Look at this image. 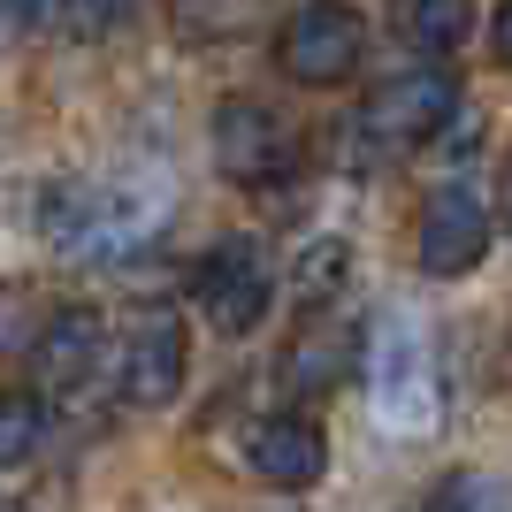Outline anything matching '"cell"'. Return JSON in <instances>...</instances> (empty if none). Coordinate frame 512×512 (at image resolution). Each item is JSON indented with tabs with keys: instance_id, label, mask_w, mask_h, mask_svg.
Here are the masks:
<instances>
[{
	"instance_id": "obj_1",
	"label": "cell",
	"mask_w": 512,
	"mask_h": 512,
	"mask_svg": "<svg viewBox=\"0 0 512 512\" xmlns=\"http://www.w3.org/2000/svg\"><path fill=\"white\" fill-rule=\"evenodd\" d=\"M161 230H169V199L138 192V184H54V192H39V237L85 268L146 260Z\"/></svg>"
},
{
	"instance_id": "obj_2",
	"label": "cell",
	"mask_w": 512,
	"mask_h": 512,
	"mask_svg": "<svg viewBox=\"0 0 512 512\" xmlns=\"http://www.w3.org/2000/svg\"><path fill=\"white\" fill-rule=\"evenodd\" d=\"M214 169L245 192H276L299 169V130L268 100H222L214 107Z\"/></svg>"
},
{
	"instance_id": "obj_3",
	"label": "cell",
	"mask_w": 512,
	"mask_h": 512,
	"mask_svg": "<svg viewBox=\"0 0 512 512\" xmlns=\"http://www.w3.org/2000/svg\"><path fill=\"white\" fill-rule=\"evenodd\" d=\"M451 115H459V77L451 69H406V77H383L360 100V138L383 153H406V146H428Z\"/></svg>"
},
{
	"instance_id": "obj_4",
	"label": "cell",
	"mask_w": 512,
	"mask_h": 512,
	"mask_svg": "<svg viewBox=\"0 0 512 512\" xmlns=\"http://www.w3.org/2000/svg\"><path fill=\"white\" fill-rule=\"evenodd\" d=\"M367 398H375V421L398 436L436 428V360L413 321H383V337L367 352Z\"/></svg>"
},
{
	"instance_id": "obj_5",
	"label": "cell",
	"mask_w": 512,
	"mask_h": 512,
	"mask_svg": "<svg viewBox=\"0 0 512 512\" xmlns=\"http://www.w3.org/2000/svg\"><path fill=\"white\" fill-rule=\"evenodd\" d=\"M192 299H199V314H207L222 337H253L260 321H268V306H276L268 253H260L253 237H230V245H214V253L199 260V276H192Z\"/></svg>"
},
{
	"instance_id": "obj_6",
	"label": "cell",
	"mask_w": 512,
	"mask_h": 512,
	"mask_svg": "<svg viewBox=\"0 0 512 512\" xmlns=\"http://www.w3.org/2000/svg\"><path fill=\"white\" fill-rule=\"evenodd\" d=\"M184 367H192V337H184V321L176 306H146V314H130L123 329V360H115V390H123V406H169L176 390H184Z\"/></svg>"
},
{
	"instance_id": "obj_7",
	"label": "cell",
	"mask_w": 512,
	"mask_h": 512,
	"mask_svg": "<svg viewBox=\"0 0 512 512\" xmlns=\"http://www.w3.org/2000/svg\"><path fill=\"white\" fill-rule=\"evenodd\" d=\"M490 253V199L467 192V184H436L421 199V222H413V260L421 276H467Z\"/></svg>"
},
{
	"instance_id": "obj_8",
	"label": "cell",
	"mask_w": 512,
	"mask_h": 512,
	"mask_svg": "<svg viewBox=\"0 0 512 512\" xmlns=\"http://www.w3.org/2000/svg\"><path fill=\"white\" fill-rule=\"evenodd\" d=\"M276 62L291 85H344L352 62H360V16L344 8V0H314L291 16V31L276 39Z\"/></svg>"
},
{
	"instance_id": "obj_9",
	"label": "cell",
	"mask_w": 512,
	"mask_h": 512,
	"mask_svg": "<svg viewBox=\"0 0 512 512\" xmlns=\"http://www.w3.org/2000/svg\"><path fill=\"white\" fill-rule=\"evenodd\" d=\"M107 360V321L92 306H54L39 321V337H31V375H39L46 398H69V390H85Z\"/></svg>"
},
{
	"instance_id": "obj_10",
	"label": "cell",
	"mask_w": 512,
	"mask_h": 512,
	"mask_svg": "<svg viewBox=\"0 0 512 512\" xmlns=\"http://www.w3.org/2000/svg\"><path fill=\"white\" fill-rule=\"evenodd\" d=\"M245 467H253L268 490H314L321 467H329V436H321L314 413H268V421L245 436Z\"/></svg>"
},
{
	"instance_id": "obj_11",
	"label": "cell",
	"mask_w": 512,
	"mask_h": 512,
	"mask_svg": "<svg viewBox=\"0 0 512 512\" xmlns=\"http://www.w3.org/2000/svg\"><path fill=\"white\" fill-rule=\"evenodd\" d=\"M352 360H360V329H344V321H306V329H291L276 375H283L291 398H329L337 383H352Z\"/></svg>"
},
{
	"instance_id": "obj_12",
	"label": "cell",
	"mask_w": 512,
	"mask_h": 512,
	"mask_svg": "<svg viewBox=\"0 0 512 512\" xmlns=\"http://www.w3.org/2000/svg\"><path fill=\"white\" fill-rule=\"evenodd\" d=\"M474 31V0H398V39L421 54H451Z\"/></svg>"
},
{
	"instance_id": "obj_13",
	"label": "cell",
	"mask_w": 512,
	"mask_h": 512,
	"mask_svg": "<svg viewBox=\"0 0 512 512\" xmlns=\"http://www.w3.org/2000/svg\"><path fill=\"white\" fill-rule=\"evenodd\" d=\"M344 283H352V245H344V237H314V245L291 260V299L314 306V314L337 299Z\"/></svg>"
},
{
	"instance_id": "obj_14",
	"label": "cell",
	"mask_w": 512,
	"mask_h": 512,
	"mask_svg": "<svg viewBox=\"0 0 512 512\" xmlns=\"http://www.w3.org/2000/svg\"><path fill=\"white\" fill-rule=\"evenodd\" d=\"M39 444H46V398L0 390V467H23Z\"/></svg>"
},
{
	"instance_id": "obj_15",
	"label": "cell",
	"mask_w": 512,
	"mask_h": 512,
	"mask_svg": "<svg viewBox=\"0 0 512 512\" xmlns=\"http://www.w3.org/2000/svg\"><path fill=\"white\" fill-rule=\"evenodd\" d=\"M428 512H512V505H505V482H497V474L459 467V474H444V482L428 490Z\"/></svg>"
},
{
	"instance_id": "obj_16",
	"label": "cell",
	"mask_w": 512,
	"mask_h": 512,
	"mask_svg": "<svg viewBox=\"0 0 512 512\" xmlns=\"http://www.w3.org/2000/svg\"><path fill=\"white\" fill-rule=\"evenodd\" d=\"M39 321H46V306H39L31 283H0V360H8V352H31Z\"/></svg>"
},
{
	"instance_id": "obj_17",
	"label": "cell",
	"mask_w": 512,
	"mask_h": 512,
	"mask_svg": "<svg viewBox=\"0 0 512 512\" xmlns=\"http://www.w3.org/2000/svg\"><path fill=\"white\" fill-rule=\"evenodd\" d=\"M62 16H77V31L100 39V31H115V23L130 16V0H62Z\"/></svg>"
},
{
	"instance_id": "obj_18",
	"label": "cell",
	"mask_w": 512,
	"mask_h": 512,
	"mask_svg": "<svg viewBox=\"0 0 512 512\" xmlns=\"http://www.w3.org/2000/svg\"><path fill=\"white\" fill-rule=\"evenodd\" d=\"M46 16H62V0H0V31H39Z\"/></svg>"
},
{
	"instance_id": "obj_19",
	"label": "cell",
	"mask_w": 512,
	"mask_h": 512,
	"mask_svg": "<svg viewBox=\"0 0 512 512\" xmlns=\"http://www.w3.org/2000/svg\"><path fill=\"white\" fill-rule=\"evenodd\" d=\"M490 54H497V62L512 69V0H505V8L490 16Z\"/></svg>"
},
{
	"instance_id": "obj_20",
	"label": "cell",
	"mask_w": 512,
	"mask_h": 512,
	"mask_svg": "<svg viewBox=\"0 0 512 512\" xmlns=\"http://www.w3.org/2000/svg\"><path fill=\"white\" fill-rule=\"evenodd\" d=\"M497 214H505V230H512V161H505V184H497Z\"/></svg>"
},
{
	"instance_id": "obj_21",
	"label": "cell",
	"mask_w": 512,
	"mask_h": 512,
	"mask_svg": "<svg viewBox=\"0 0 512 512\" xmlns=\"http://www.w3.org/2000/svg\"><path fill=\"white\" fill-rule=\"evenodd\" d=\"M0 512H8V505H0Z\"/></svg>"
}]
</instances>
